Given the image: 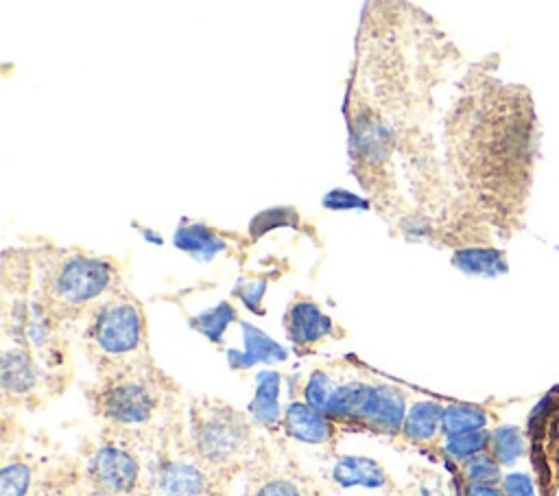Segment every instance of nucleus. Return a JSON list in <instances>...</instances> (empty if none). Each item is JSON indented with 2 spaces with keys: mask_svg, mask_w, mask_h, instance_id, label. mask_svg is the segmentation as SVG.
Masks as SVG:
<instances>
[{
  "mask_svg": "<svg viewBox=\"0 0 559 496\" xmlns=\"http://www.w3.org/2000/svg\"><path fill=\"white\" fill-rule=\"evenodd\" d=\"M487 450L500 465H511L524 452V437L515 426H500L491 433Z\"/></svg>",
  "mask_w": 559,
  "mask_h": 496,
  "instance_id": "18",
  "label": "nucleus"
},
{
  "mask_svg": "<svg viewBox=\"0 0 559 496\" xmlns=\"http://www.w3.org/2000/svg\"><path fill=\"white\" fill-rule=\"evenodd\" d=\"M159 404L155 387L135 374L111 378L96 393L98 413L118 426H142L153 420Z\"/></svg>",
  "mask_w": 559,
  "mask_h": 496,
  "instance_id": "4",
  "label": "nucleus"
},
{
  "mask_svg": "<svg viewBox=\"0 0 559 496\" xmlns=\"http://www.w3.org/2000/svg\"><path fill=\"white\" fill-rule=\"evenodd\" d=\"M173 243L177 249L205 260L214 258L227 247L225 240L205 223H181L179 229L175 232Z\"/></svg>",
  "mask_w": 559,
  "mask_h": 496,
  "instance_id": "15",
  "label": "nucleus"
},
{
  "mask_svg": "<svg viewBox=\"0 0 559 496\" xmlns=\"http://www.w3.org/2000/svg\"><path fill=\"white\" fill-rule=\"evenodd\" d=\"M463 474L469 485H496L500 481V463L489 452H480L463 461Z\"/></svg>",
  "mask_w": 559,
  "mask_h": 496,
  "instance_id": "22",
  "label": "nucleus"
},
{
  "mask_svg": "<svg viewBox=\"0 0 559 496\" xmlns=\"http://www.w3.org/2000/svg\"><path fill=\"white\" fill-rule=\"evenodd\" d=\"M299 223V212L295 208H271L260 212L251 225H249V234L251 238H260L262 234H266L273 227H282V225H297Z\"/></svg>",
  "mask_w": 559,
  "mask_h": 496,
  "instance_id": "24",
  "label": "nucleus"
},
{
  "mask_svg": "<svg viewBox=\"0 0 559 496\" xmlns=\"http://www.w3.org/2000/svg\"><path fill=\"white\" fill-rule=\"evenodd\" d=\"M251 437L242 413L218 402H205L192 413V441L197 454L210 465L236 461Z\"/></svg>",
  "mask_w": 559,
  "mask_h": 496,
  "instance_id": "3",
  "label": "nucleus"
},
{
  "mask_svg": "<svg viewBox=\"0 0 559 496\" xmlns=\"http://www.w3.org/2000/svg\"><path fill=\"white\" fill-rule=\"evenodd\" d=\"M264 288H266V280H253V282H245V284H238L234 295L240 297V302L255 315H262L264 308H260L262 304V297H264Z\"/></svg>",
  "mask_w": 559,
  "mask_h": 496,
  "instance_id": "25",
  "label": "nucleus"
},
{
  "mask_svg": "<svg viewBox=\"0 0 559 496\" xmlns=\"http://www.w3.org/2000/svg\"><path fill=\"white\" fill-rule=\"evenodd\" d=\"M253 496H301L299 487L288 479H269L264 481Z\"/></svg>",
  "mask_w": 559,
  "mask_h": 496,
  "instance_id": "26",
  "label": "nucleus"
},
{
  "mask_svg": "<svg viewBox=\"0 0 559 496\" xmlns=\"http://www.w3.org/2000/svg\"><path fill=\"white\" fill-rule=\"evenodd\" d=\"M162 496H201L205 492V474L190 461H166L155 476Z\"/></svg>",
  "mask_w": 559,
  "mask_h": 496,
  "instance_id": "10",
  "label": "nucleus"
},
{
  "mask_svg": "<svg viewBox=\"0 0 559 496\" xmlns=\"http://www.w3.org/2000/svg\"><path fill=\"white\" fill-rule=\"evenodd\" d=\"M332 479L341 487H382L386 483L384 468L369 457H341L332 468Z\"/></svg>",
  "mask_w": 559,
  "mask_h": 496,
  "instance_id": "12",
  "label": "nucleus"
},
{
  "mask_svg": "<svg viewBox=\"0 0 559 496\" xmlns=\"http://www.w3.org/2000/svg\"><path fill=\"white\" fill-rule=\"evenodd\" d=\"M284 328L295 347L308 350L332 336L336 326L317 302L308 297H295L284 315Z\"/></svg>",
  "mask_w": 559,
  "mask_h": 496,
  "instance_id": "6",
  "label": "nucleus"
},
{
  "mask_svg": "<svg viewBox=\"0 0 559 496\" xmlns=\"http://www.w3.org/2000/svg\"><path fill=\"white\" fill-rule=\"evenodd\" d=\"M282 426L295 441L312 446L328 444L334 435L332 420L306 402H290L284 411Z\"/></svg>",
  "mask_w": 559,
  "mask_h": 496,
  "instance_id": "8",
  "label": "nucleus"
},
{
  "mask_svg": "<svg viewBox=\"0 0 559 496\" xmlns=\"http://www.w3.org/2000/svg\"><path fill=\"white\" fill-rule=\"evenodd\" d=\"M465 496H507L498 485H469L465 487Z\"/></svg>",
  "mask_w": 559,
  "mask_h": 496,
  "instance_id": "29",
  "label": "nucleus"
},
{
  "mask_svg": "<svg viewBox=\"0 0 559 496\" xmlns=\"http://www.w3.org/2000/svg\"><path fill=\"white\" fill-rule=\"evenodd\" d=\"M236 319V308L229 302H221L218 306L203 310L201 315L192 317L190 326L207 336L212 343H221L225 328Z\"/></svg>",
  "mask_w": 559,
  "mask_h": 496,
  "instance_id": "19",
  "label": "nucleus"
},
{
  "mask_svg": "<svg viewBox=\"0 0 559 496\" xmlns=\"http://www.w3.org/2000/svg\"><path fill=\"white\" fill-rule=\"evenodd\" d=\"M120 291L118 269L109 260L59 251L44 258L35 299L52 319H74L85 312L94 315Z\"/></svg>",
  "mask_w": 559,
  "mask_h": 496,
  "instance_id": "1",
  "label": "nucleus"
},
{
  "mask_svg": "<svg viewBox=\"0 0 559 496\" xmlns=\"http://www.w3.org/2000/svg\"><path fill=\"white\" fill-rule=\"evenodd\" d=\"M31 481L33 470L26 463H7L0 472V496H26L31 489Z\"/></svg>",
  "mask_w": 559,
  "mask_h": 496,
  "instance_id": "23",
  "label": "nucleus"
},
{
  "mask_svg": "<svg viewBox=\"0 0 559 496\" xmlns=\"http://www.w3.org/2000/svg\"><path fill=\"white\" fill-rule=\"evenodd\" d=\"M87 496H114V494H109V492H103V489H94V492H90Z\"/></svg>",
  "mask_w": 559,
  "mask_h": 496,
  "instance_id": "30",
  "label": "nucleus"
},
{
  "mask_svg": "<svg viewBox=\"0 0 559 496\" xmlns=\"http://www.w3.org/2000/svg\"><path fill=\"white\" fill-rule=\"evenodd\" d=\"M443 406L435 400H419L415 402L404 420L402 435L413 444H428L441 430Z\"/></svg>",
  "mask_w": 559,
  "mask_h": 496,
  "instance_id": "13",
  "label": "nucleus"
},
{
  "mask_svg": "<svg viewBox=\"0 0 559 496\" xmlns=\"http://www.w3.org/2000/svg\"><path fill=\"white\" fill-rule=\"evenodd\" d=\"M489 437H491V433H487V430H472V433L454 435V437L445 439L443 452L454 461H467L489 448Z\"/></svg>",
  "mask_w": 559,
  "mask_h": 496,
  "instance_id": "21",
  "label": "nucleus"
},
{
  "mask_svg": "<svg viewBox=\"0 0 559 496\" xmlns=\"http://www.w3.org/2000/svg\"><path fill=\"white\" fill-rule=\"evenodd\" d=\"M502 489L507 496H535L533 481L526 474H507L502 479Z\"/></svg>",
  "mask_w": 559,
  "mask_h": 496,
  "instance_id": "28",
  "label": "nucleus"
},
{
  "mask_svg": "<svg viewBox=\"0 0 559 496\" xmlns=\"http://www.w3.org/2000/svg\"><path fill=\"white\" fill-rule=\"evenodd\" d=\"M323 205L332 210H349V208H367L369 203L347 190H334L323 199Z\"/></svg>",
  "mask_w": 559,
  "mask_h": 496,
  "instance_id": "27",
  "label": "nucleus"
},
{
  "mask_svg": "<svg viewBox=\"0 0 559 496\" xmlns=\"http://www.w3.org/2000/svg\"><path fill=\"white\" fill-rule=\"evenodd\" d=\"M452 264L469 275H498L507 271L504 256L489 247H463L452 256Z\"/></svg>",
  "mask_w": 559,
  "mask_h": 496,
  "instance_id": "16",
  "label": "nucleus"
},
{
  "mask_svg": "<svg viewBox=\"0 0 559 496\" xmlns=\"http://www.w3.org/2000/svg\"><path fill=\"white\" fill-rule=\"evenodd\" d=\"M87 343L98 358L127 363L146 345V319L140 302L120 291L90 317Z\"/></svg>",
  "mask_w": 559,
  "mask_h": 496,
  "instance_id": "2",
  "label": "nucleus"
},
{
  "mask_svg": "<svg viewBox=\"0 0 559 496\" xmlns=\"http://www.w3.org/2000/svg\"><path fill=\"white\" fill-rule=\"evenodd\" d=\"M242 350H227V363L231 369H249L258 363H275V361H286L288 352L273 341L269 334L258 330L255 326L242 321Z\"/></svg>",
  "mask_w": 559,
  "mask_h": 496,
  "instance_id": "9",
  "label": "nucleus"
},
{
  "mask_svg": "<svg viewBox=\"0 0 559 496\" xmlns=\"http://www.w3.org/2000/svg\"><path fill=\"white\" fill-rule=\"evenodd\" d=\"M39 374L33 356L24 347H11L2 354V389L7 395H24L37 387Z\"/></svg>",
  "mask_w": 559,
  "mask_h": 496,
  "instance_id": "11",
  "label": "nucleus"
},
{
  "mask_svg": "<svg viewBox=\"0 0 559 496\" xmlns=\"http://www.w3.org/2000/svg\"><path fill=\"white\" fill-rule=\"evenodd\" d=\"M487 413L480 406L474 404H448L443 406V420L441 430L445 437L472 433V430H485Z\"/></svg>",
  "mask_w": 559,
  "mask_h": 496,
  "instance_id": "17",
  "label": "nucleus"
},
{
  "mask_svg": "<svg viewBox=\"0 0 559 496\" xmlns=\"http://www.w3.org/2000/svg\"><path fill=\"white\" fill-rule=\"evenodd\" d=\"M280 385L282 380L275 371H260L255 376V393L249 402V413L266 428H273L280 422Z\"/></svg>",
  "mask_w": 559,
  "mask_h": 496,
  "instance_id": "14",
  "label": "nucleus"
},
{
  "mask_svg": "<svg viewBox=\"0 0 559 496\" xmlns=\"http://www.w3.org/2000/svg\"><path fill=\"white\" fill-rule=\"evenodd\" d=\"M87 476L96 489L122 496L135 489L140 481V463L127 448L103 444L87 461Z\"/></svg>",
  "mask_w": 559,
  "mask_h": 496,
  "instance_id": "5",
  "label": "nucleus"
},
{
  "mask_svg": "<svg viewBox=\"0 0 559 496\" xmlns=\"http://www.w3.org/2000/svg\"><path fill=\"white\" fill-rule=\"evenodd\" d=\"M406 413V395L402 389L393 385H373L360 424L376 433L393 435L402 430Z\"/></svg>",
  "mask_w": 559,
  "mask_h": 496,
  "instance_id": "7",
  "label": "nucleus"
},
{
  "mask_svg": "<svg viewBox=\"0 0 559 496\" xmlns=\"http://www.w3.org/2000/svg\"><path fill=\"white\" fill-rule=\"evenodd\" d=\"M336 380L323 371V369H314L306 385H304V402L310 404L312 409L321 411L323 415H328V409L332 404V398H334V391H336Z\"/></svg>",
  "mask_w": 559,
  "mask_h": 496,
  "instance_id": "20",
  "label": "nucleus"
}]
</instances>
